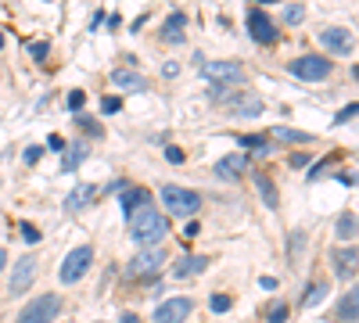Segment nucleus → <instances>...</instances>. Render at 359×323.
Returning a JSON list of instances; mask_svg holds the SVG:
<instances>
[{"mask_svg": "<svg viewBox=\"0 0 359 323\" xmlns=\"http://www.w3.org/2000/svg\"><path fill=\"white\" fill-rule=\"evenodd\" d=\"M334 269H338V277H356V248L352 245L334 255Z\"/></svg>", "mask_w": 359, "mask_h": 323, "instance_id": "aec40b11", "label": "nucleus"}, {"mask_svg": "<svg viewBox=\"0 0 359 323\" xmlns=\"http://www.w3.org/2000/svg\"><path fill=\"white\" fill-rule=\"evenodd\" d=\"M4 263H8V252H4V248H0V269H4Z\"/></svg>", "mask_w": 359, "mask_h": 323, "instance_id": "a19ab883", "label": "nucleus"}, {"mask_svg": "<svg viewBox=\"0 0 359 323\" xmlns=\"http://www.w3.org/2000/svg\"><path fill=\"white\" fill-rule=\"evenodd\" d=\"M101 111H104V115H112V111H119V101H115V97H104V101H101Z\"/></svg>", "mask_w": 359, "mask_h": 323, "instance_id": "473e14b6", "label": "nucleus"}, {"mask_svg": "<svg viewBox=\"0 0 359 323\" xmlns=\"http://www.w3.org/2000/svg\"><path fill=\"white\" fill-rule=\"evenodd\" d=\"M86 158V148L83 144H72V148L65 151V158H61V169L65 172H72V169H80V162Z\"/></svg>", "mask_w": 359, "mask_h": 323, "instance_id": "5701e85b", "label": "nucleus"}, {"mask_svg": "<svg viewBox=\"0 0 359 323\" xmlns=\"http://www.w3.org/2000/svg\"><path fill=\"white\" fill-rule=\"evenodd\" d=\"M58 313H61V298L58 295H40V298H33L19 313V320H14V323H54Z\"/></svg>", "mask_w": 359, "mask_h": 323, "instance_id": "7ed1b4c3", "label": "nucleus"}, {"mask_svg": "<svg viewBox=\"0 0 359 323\" xmlns=\"http://www.w3.org/2000/svg\"><path fill=\"white\" fill-rule=\"evenodd\" d=\"M244 169H248L244 155H227V158L216 162V176H220V180H238Z\"/></svg>", "mask_w": 359, "mask_h": 323, "instance_id": "2eb2a0df", "label": "nucleus"}, {"mask_svg": "<svg viewBox=\"0 0 359 323\" xmlns=\"http://www.w3.org/2000/svg\"><path fill=\"white\" fill-rule=\"evenodd\" d=\"M165 158L173 162V166H180V162H183V151H180V148H165Z\"/></svg>", "mask_w": 359, "mask_h": 323, "instance_id": "c9c22d12", "label": "nucleus"}, {"mask_svg": "<svg viewBox=\"0 0 359 323\" xmlns=\"http://www.w3.org/2000/svg\"><path fill=\"white\" fill-rule=\"evenodd\" d=\"M29 54H33V58H47V43H33V47H29Z\"/></svg>", "mask_w": 359, "mask_h": 323, "instance_id": "e433bc0d", "label": "nucleus"}, {"mask_svg": "<svg viewBox=\"0 0 359 323\" xmlns=\"http://www.w3.org/2000/svg\"><path fill=\"white\" fill-rule=\"evenodd\" d=\"M112 83L119 90H130V93H144L148 90V79L140 76V72H133V69H115L112 72Z\"/></svg>", "mask_w": 359, "mask_h": 323, "instance_id": "4468645a", "label": "nucleus"}, {"mask_svg": "<svg viewBox=\"0 0 359 323\" xmlns=\"http://www.w3.org/2000/svg\"><path fill=\"white\" fill-rule=\"evenodd\" d=\"M198 69H201V76L209 79V83H244V69L238 61H205L201 58L198 61Z\"/></svg>", "mask_w": 359, "mask_h": 323, "instance_id": "39448f33", "label": "nucleus"}, {"mask_svg": "<svg viewBox=\"0 0 359 323\" xmlns=\"http://www.w3.org/2000/svg\"><path fill=\"white\" fill-rule=\"evenodd\" d=\"M33 280H36V258L33 255H25V258H19V263H14V273H11V291L8 295H25L29 287H33Z\"/></svg>", "mask_w": 359, "mask_h": 323, "instance_id": "0eeeda50", "label": "nucleus"}, {"mask_svg": "<svg viewBox=\"0 0 359 323\" xmlns=\"http://www.w3.org/2000/svg\"><path fill=\"white\" fill-rule=\"evenodd\" d=\"M241 144H244V148H252L255 155H266V151H270V148H266V137H255V133H244Z\"/></svg>", "mask_w": 359, "mask_h": 323, "instance_id": "a878e982", "label": "nucleus"}, {"mask_svg": "<svg viewBox=\"0 0 359 323\" xmlns=\"http://www.w3.org/2000/svg\"><path fill=\"white\" fill-rule=\"evenodd\" d=\"M76 122H80L90 137H101V126H97V122H86V119H76Z\"/></svg>", "mask_w": 359, "mask_h": 323, "instance_id": "72a5a7b5", "label": "nucleus"}, {"mask_svg": "<svg viewBox=\"0 0 359 323\" xmlns=\"http://www.w3.org/2000/svg\"><path fill=\"white\" fill-rule=\"evenodd\" d=\"M47 148H51V151H65V140H61V137L54 133L51 140H47Z\"/></svg>", "mask_w": 359, "mask_h": 323, "instance_id": "4c0bfd02", "label": "nucleus"}, {"mask_svg": "<svg viewBox=\"0 0 359 323\" xmlns=\"http://www.w3.org/2000/svg\"><path fill=\"white\" fill-rule=\"evenodd\" d=\"M25 166H36V162H40V148H25Z\"/></svg>", "mask_w": 359, "mask_h": 323, "instance_id": "f704fd0d", "label": "nucleus"}, {"mask_svg": "<svg viewBox=\"0 0 359 323\" xmlns=\"http://www.w3.org/2000/svg\"><path fill=\"white\" fill-rule=\"evenodd\" d=\"M255 187H259V194H262V205L266 208H277L280 205V198H277V187H273V180L266 172H255Z\"/></svg>", "mask_w": 359, "mask_h": 323, "instance_id": "a211bd4d", "label": "nucleus"}, {"mask_svg": "<svg viewBox=\"0 0 359 323\" xmlns=\"http://www.w3.org/2000/svg\"><path fill=\"white\" fill-rule=\"evenodd\" d=\"M122 212L126 216H133V212H140V208H148L151 205V194L144 190V187H122Z\"/></svg>", "mask_w": 359, "mask_h": 323, "instance_id": "ddd939ff", "label": "nucleus"}, {"mask_svg": "<svg viewBox=\"0 0 359 323\" xmlns=\"http://www.w3.org/2000/svg\"><path fill=\"white\" fill-rule=\"evenodd\" d=\"M320 43L327 47V51H334V54H345V51H352V32L349 29H323L320 32Z\"/></svg>", "mask_w": 359, "mask_h": 323, "instance_id": "f8f14e48", "label": "nucleus"}, {"mask_svg": "<svg viewBox=\"0 0 359 323\" xmlns=\"http://www.w3.org/2000/svg\"><path fill=\"white\" fill-rule=\"evenodd\" d=\"M356 313H359V295H356V291H349L345 302L338 305V320L341 323H356Z\"/></svg>", "mask_w": 359, "mask_h": 323, "instance_id": "4be33fe9", "label": "nucleus"}, {"mask_svg": "<svg viewBox=\"0 0 359 323\" xmlns=\"http://www.w3.org/2000/svg\"><path fill=\"white\" fill-rule=\"evenodd\" d=\"M162 201L173 216H194L201 208V194L198 190H187V187H176V183H165L162 187Z\"/></svg>", "mask_w": 359, "mask_h": 323, "instance_id": "f03ea898", "label": "nucleus"}, {"mask_svg": "<svg viewBox=\"0 0 359 323\" xmlns=\"http://www.w3.org/2000/svg\"><path fill=\"white\" fill-rule=\"evenodd\" d=\"M183 25H187V14H183V11H176L173 19L165 22L162 40H165V43H183Z\"/></svg>", "mask_w": 359, "mask_h": 323, "instance_id": "6ab92c4d", "label": "nucleus"}, {"mask_svg": "<svg viewBox=\"0 0 359 323\" xmlns=\"http://www.w3.org/2000/svg\"><path fill=\"white\" fill-rule=\"evenodd\" d=\"M93 263V248L90 245H83V248H72L69 255H65V263H61V284H76L86 273V266Z\"/></svg>", "mask_w": 359, "mask_h": 323, "instance_id": "423d86ee", "label": "nucleus"}, {"mask_svg": "<svg viewBox=\"0 0 359 323\" xmlns=\"http://www.w3.org/2000/svg\"><path fill=\"white\" fill-rule=\"evenodd\" d=\"M288 320V305L284 302H273L270 313H266V323H284Z\"/></svg>", "mask_w": 359, "mask_h": 323, "instance_id": "bb28decb", "label": "nucleus"}, {"mask_svg": "<svg viewBox=\"0 0 359 323\" xmlns=\"http://www.w3.org/2000/svg\"><path fill=\"white\" fill-rule=\"evenodd\" d=\"M338 237H341V241H352V237H356V216H352V212H345V216L338 219Z\"/></svg>", "mask_w": 359, "mask_h": 323, "instance_id": "393cba45", "label": "nucleus"}, {"mask_svg": "<svg viewBox=\"0 0 359 323\" xmlns=\"http://www.w3.org/2000/svg\"><path fill=\"white\" fill-rule=\"evenodd\" d=\"M122 323H140V320H137L133 313H126V316H122Z\"/></svg>", "mask_w": 359, "mask_h": 323, "instance_id": "ea45409f", "label": "nucleus"}, {"mask_svg": "<svg viewBox=\"0 0 359 323\" xmlns=\"http://www.w3.org/2000/svg\"><path fill=\"white\" fill-rule=\"evenodd\" d=\"M191 309H194L191 298H169V302H162L159 309H154V323H183L187 316H191Z\"/></svg>", "mask_w": 359, "mask_h": 323, "instance_id": "6e6552de", "label": "nucleus"}, {"mask_svg": "<svg viewBox=\"0 0 359 323\" xmlns=\"http://www.w3.org/2000/svg\"><path fill=\"white\" fill-rule=\"evenodd\" d=\"M162 263H165V252H159V248H144L133 263H130V273L133 277H151V273H159L162 269Z\"/></svg>", "mask_w": 359, "mask_h": 323, "instance_id": "9d476101", "label": "nucleus"}, {"mask_svg": "<svg viewBox=\"0 0 359 323\" xmlns=\"http://www.w3.org/2000/svg\"><path fill=\"white\" fill-rule=\"evenodd\" d=\"M248 29H252V40L255 43H273L277 40V25L270 22V14L262 11V8L248 11Z\"/></svg>", "mask_w": 359, "mask_h": 323, "instance_id": "1a4fd4ad", "label": "nucleus"}, {"mask_svg": "<svg viewBox=\"0 0 359 323\" xmlns=\"http://www.w3.org/2000/svg\"><path fill=\"white\" fill-rule=\"evenodd\" d=\"M323 298H327V284H323V280H316V284H309V291H305L302 305H305V309H313V305H320Z\"/></svg>", "mask_w": 359, "mask_h": 323, "instance_id": "b1692460", "label": "nucleus"}, {"mask_svg": "<svg viewBox=\"0 0 359 323\" xmlns=\"http://www.w3.org/2000/svg\"><path fill=\"white\" fill-rule=\"evenodd\" d=\"M356 111H359V104H349L345 111H338V119H334V126H345V122H352V119H356Z\"/></svg>", "mask_w": 359, "mask_h": 323, "instance_id": "c85d7f7f", "label": "nucleus"}, {"mask_svg": "<svg viewBox=\"0 0 359 323\" xmlns=\"http://www.w3.org/2000/svg\"><path fill=\"white\" fill-rule=\"evenodd\" d=\"M291 76H299V79H309V83H320V79H327L334 72V61H327L320 54H302V58H294L291 65Z\"/></svg>", "mask_w": 359, "mask_h": 323, "instance_id": "20e7f679", "label": "nucleus"}, {"mask_svg": "<svg viewBox=\"0 0 359 323\" xmlns=\"http://www.w3.org/2000/svg\"><path fill=\"white\" fill-rule=\"evenodd\" d=\"M205 266H209V258L205 255H187V258H180V263L173 266V277H198V273H205Z\"/></svg>", "mask_w": 359, "mask_h": 323, "instance_id": "dca6fc26", "label": "nucleus"}, {"mask_svg": "<svg viewBox=\"0 0 359 323\" xmlns=\"http://www.w3.org/2000/svg\"><path fill=\"white\" fill-rule=\"evenodd\" d=\"M22 241H25V245H36V241H40V230H36V226H22Z\"/></svg>", "mask_w": 359, "mask_h": 323, "instance_id": "2f4dec72", "label": "nucleus"}, {"mask_svg": "<svg viewBox=\"0 0 359 323\" xmlns=\"http://www.w3.org/2000/svg\"><path fill=\"white\" fill-rule=\"evenodd\" d=\"M165 234H169V219L162 212H154L151 205L130 216V237L137 245H159Z\"/></svg>", "mask_w": 359, "mask_h": 323, "instance_id": "f257e3e1", "label": "nucleus"}, {"mask_svg": "<svg viewBox=\"0 0 359 323\" xmlns=\"http://www.w3.org/2000/svg\"><path fill=\"white\" fill-rule=\"evenodd\" d=\"M338 183H345V187H352V183H356V176H352V172H338Z\"/></svg>", "mask_w": 359, "mask_h": 323, "instance_id": "58836bf2", "label": "nucleus"}, {"mask_svg": "<svg viewBox=\"0 0 359 323\" xmlns=\"http://www.w3.org/2000/svg\"><path fill=\"white\" fill-rule=\"evenodd\" d=\"M83 101H86V97H83V90H72L65 104H69V111H80V108H83Z\"/></svg>", "mask_w": 359, "mask_h": 323, "instance_id": "c756f323", "label": "nucleus"}, {"mask_svg": "<svg viewBox=\"0 0 359 323\" xmlns=\"http://www.w3.org/2000/svg\"><path fill=\"white\" fill-rule=\"evenodd\" d=\"M302 19H305V8H299V4L284 8V22H288V25H299Z\"/></svg>", "mask_w": 359, "mask_h": 323, "instance_id": "cd10ccee", "label": "nucleus"}, {"mask_svg": "<svg viewBox=\"0 0 359 323\" xmlns=\"http://www.w3.org/2000/svg\"><path fill=\"white\" fill-rule=\"evenodd\" d=\"M227 108L233 111V115H241V119H252V115H259V111H262V97L241 90V93H230Z\"/></svg>", "mask_w": 359, "mask_h": 323, "instance_id": "9b49d317", "label": "nucleus"}, {"mask_svg": "<svg viewBox=\"0 0 359 323\" xmlns=\"http://www.w3.org/2000/svg\"><path fill=\"white\" fill-rule=\"evenodd\" d=\"M209 305H212V313H227V309H230V298H227V295H212Z\"/></svg>", "mask_w": 359, "mask_h": 323, "instance_id": "7c9ffc66", "label": "nucleus"}, {"mask_svg": "<svg viewBox=\"0 0 359 323\" xmlns=\"http://www.w3.org/2000/svg\"><path fill=\"white\" fill-rule=\"evenodd\" d=\"M273 140H284V144H309L313 137L302 133V129H291V126H273Z\"/></svg>", "mask_w": 359, "mask_h": 323, "instance_id": "412c9836", "label": "nucleus"}, {"mask_svg": "<svg viewBox=\"0 0 359 323\" xmlns=\"http://www.w3.org/2000/svg\"><path fill=\"white\" fill-rule=\"evenodd\" d=\"M93 194H97V187H93V183H80V187H76L69 198H65V208H69V212H80V208H86V205L93 201Z\"/></svg>", "mask_w": 359, "mask_h": 323, "instance_id": "f3484780", "label": "nucleus"}]
</instances>
